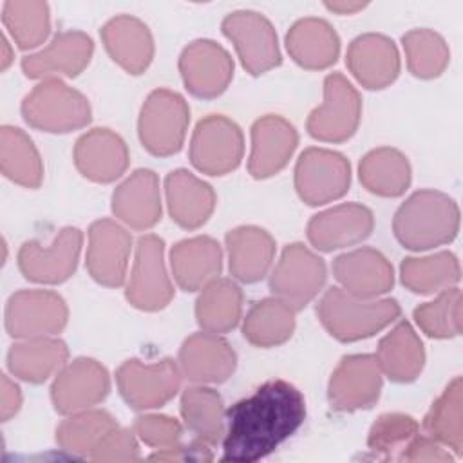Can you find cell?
I'll return each mask as SVG.
<instances>
[{"label": "cell", "instance_id": "obj_1", "mask_svg": "<svg viewBox=\"0 0 463 463\" xmlns=\"http://www.w3.org/2000/svg\"><path fill=\"white\" fill-rule=\"evenodd\" d=\"M300 391L284 380H269L226 411L222 461L251 463L273 452L304 421Z\"/></svg>", "mask_w": 463, "mask_h": 463}, {"label": "cell", "instance_id": "obj_2", "mask_svg": "<svg viewBox=\"0 0 463 463\" xmlns=\"http://www.w3.org/2000/svg\"><path fill=\"white\" fill-rule=\"evenodd\" d=\"M396 239L409 250H429L450 242L459 228L458 204L436 190L414 192L392 221Z\"/></svg>", "mask_w": 463, "mask_h": 463}, {"label": "cell", "instance_id": "obj_3", "mask_svg": "<svg viewBox=\"0 0 463 463\" xmlns=\"http://www.w3.org/2000/svg\"><path fill=\"white\" fill-rule=\"evenodd\" d=\"M322 326L342 342L373 336L400 315L394 298H360L342 288L326 291L317 306Z\"/></svg>", "mask_w": 463, "mask_h": 463}, {"label": "cell", "instance_id": "obj_4", "mask_svg": "<svg viewBox=\"0 0 463 463\" xmlns=\"http://www.w3.org/2000/svg\"><path fill=\"white\" fill-rule=\"evenodd\" d=\"M22 114L38 130L71 132L90 121V105L60 78H47L24 98Z\"/></svg>", "mask_w": 463, "mask_h": 463}, {"label": "cell", "instance_id": "obj_5", "mask_svg": "<svg viewBox=\"0 0 463 463\" xmlns=\"http://www.w3.org/2000/svg\"><path fill=\"white\" fill-rule=\"evenodd\" d=\"M190 121L184 98L168 89L148 94L139 114V139L154 156H172L181 150Z\"/></svg>", "mask_w": 463, "mask_h": 463}, {"label": "cell", "instance_id": "obj_6", "mask_svg": "<svg viewBox=\"0 0 463 463\" xmlns=\"http://www.w3.org/2000/svg\"><path fill=\"white\" fill-rule=\"evenodd\" d=\"M360 112L356 89L345 76L333 72L324 81V101L307 118V132L320 141L342 143L356 132Z\"/></svg>", "mask_w": 463, "mask_h": 463}, {"label": "cell", "instance_id": "obj_7", "mask_svg": "<svg viewBox=\"0 0 463 463\" xmlns=\"http://www.w3.org/2000/svg\"><path fill=\"white\" fill-rule=\"evenodd\" d=\"M242 152V132L232 119L212 114L197 123L190 143V161L199 172L224 175L239 166Z\"/></svg>", "mask_w": 463, "mask_h": 463}, {"label": "cell", "instance_id": "obj_8", "mask_svg": "<svg viewBox=\"0 0 463 463\" xmlns=\"http://www.w3.org/2000/svg\"><path fill=\"white\" fill-rule=\"evenodd\" d=\"M351 183L349 161L327 148H307L295 166V188L311 206L340 199Z\"/></svg>", "mask_w": 463, "mask_h": 463}, {"label": "cell", "instance_id": "obj_9", "mask_svg": "<svg viewBox=\"0 0 463 463\" xmlns=\"http://www.w3.org/2000/svg\"><path fill=\"white\" fill-rule=\"evenodd\" d=\"M326 282L324 260L300 242L284 248L269 279V288L277 298L295 311L309 304Z\"/></svg>", "mask_w": 463, "mask_h": 463}, {"label": "cell", "instance_id": "obj_10", "mask_svg": "<svg viewBox=\"0 0 463 463\" xmlns=\"http://www.w3.org/2000/svg\"><path fill=\"white\" fill-rule=\"evenodd\" d=\"M222 33L233 42L242 67L253 74L280 63L277 33L269 20L255 11H235L222 20Z\"/></svg>", "mask_w": 463, "mask_h": 463}, {"label": "cell", "instance_id": "obj_11", "mask_svg": "<svg viewBox=\"0 0 463 463\" xmlns=\"http://www.w3.org/2000/svg\"><path fill=\"white\" fill-rule=\"evenodd\" d=\"M163 239L154 233L143 235L136 246V259L127 286L128 302L143 311L163 309L174 297L163 259Z\"/></svg>", "mask_w": 463, "mask_h": 463}, {"label": "cell", "instance_id": "obj_12", "mask_svg": "<svg viewBox=\"0 0 463 463\" xmlns=\"http://www.w3.org/2000/svg\"><path fill=\"white\" fill-rule=\"evenodd\" d=\"M67 324V306L54 291L24 289L11 295L5 307V329L14 338H36L60 333Z\"/></svg>", "mask_w": 463, "mask_h": 463}, {"label": "cell", "instance_id": "obj_13", "mask_svg": "<svg viewBox=\"0 0 463 463\" xmlns=\"http://www.w3.org/2000/svg\"><path fill=\"white\" fill-rule=\"evenodd\" d=\"M118 387L125 402L134 409H154L175 396L181 385V371L174 360L156 364L127 360L116 373Z\"/></svg>", "mask_w": 463, "mask_h": 463}, {"label": "cell", "instance_id": "obj_14", "mask_svg": "<svg viewBox=\"0 0 463 463\" xmlns=\"http://www.w3.org/2000/svg\"><path fill=\"white\" fill-rule=\"evenodd\" d=\"M81 242V232L72 226L60 230L49 246H43L38 241H27L18 251L20 271L33 282H63L78 266Z\"/></svg>", "mask_w": 463, "mask_h": 463}, {"label": "cell", "instance_id": "obj_15", "mask_svg": "<svg viewBox=\"0 0 463 463\" xmlns=\"http://www.w3.org/2000/svg\"><path fill=\"white\" fill-rule=\"evenodd\" d=\"M382 391V371L376 356L373 354H351L331 374L327 396L329 403L336 411L351 412L358 409H371Z\"/></svg>", "mask_w": 463, "mask_h": 463}, {"label": "cell", "instance_id": "obj_16", "mask_svg": "<svg viewBox=\"0 0 463 463\" xmlns=\"http://www.w3.org/2000/svg\"><path fill=\"white\" fill-rule=\"evenodd\" d=\"M109 391L107 369L92 358H76L60 369L51 387V398L60 414H74L99 403Z\"/></svg>", "mask_w": 463, "mask_h": 463}, {"label": "cell", "instance_id": "obj_17", "mask_svg": "<svg viewBox=\"0 0 463 463\" xmlns=\"http://www.w3.org/2000/svg\"><path fill=\"white\" fill-rule=\"evenodd\" d=\"M179 71L186 89L197 98H215L233 78V60L212 40H195L184 47Z\"/></svg>", "mask_w": 463, "mask_h": 463}, {"label": "cell", "instance_id": "obj_18", "mask_svg": "<svg viewBox=\"0 0 463 463\" xmlns=\"http://www.w3.org/2000/svg\"><path fill=\"white\" fill-rule=\"evenodd\" d=\"M130 233L110 219H101L89 228L87 269L90 277L109 288L123 284L130 255Z\"/></svg>", "mask_w": 463, "mask_h": 463}, {"label": "cell", "instance_id": "obj_19", "mask_svg": "<svg viewBox=\"0 0 463 463\" xmlns=\"http://www.w3.org/2000/svg\"><path fill=\"white\" fill-rule=\"evenodd\" d=\"M92 51L90 36L81 31H63L45 49L25 56L22 69L27 78H74L89 65Z\"/></svg>", "mask_w": 463, "mask_h": 463}, {"label": "cell", "instance_id": "obj_20", "mask_svg": "<svg viewBox=\"0 0 463 463\" xmlns=\"http://www.w3.org/2000/svg\"><path fill=\"white\" fill-rule=\"evenodd\" d=\"M373 213L369 208L345 203L324 210L307 222V239L320 251H331L356 244L373 232Z\"/></svg>", "mask_w": 463, "mask_h": 463}, {"label": "cell", "instance_id": "obj_21", "mask_svg": "<svg viewBox=\"0 0 463 463\" xmlns=\"http://www.w3.org/2000/svg\"><path fill=\"white\" fill-rule=\"evenodd\" d=\"M298 143L295 127L280 116L268 114L251 127V154L248 170L255 179L280 172L293 156Z\"/></svg>", "mask_w": 463, "mask_h": 463}, {"label": "cell", "instance_id": "obj_22", "mask_svg": "<svg viewBox=\"0 0 463 463\" xmlns=\"http://www.w3.org/2000/svg\"><path fill=\"white\" fill-rule=\"evenodd\" d=\"M183 374L199 383H221L232 376L237 356L232 345L215 333H195L179 349Z\"/></svg>", "mask_w": 463, "mask_h": 463}, {"label": "cell", "instance_id": "obj_23", "mask_svg": "<svg viewBox=\"0 0 463 463\" xmlns=\"http://www.w3.org/2000/svg\"><path fill=\"white\" fill-rule=\"evenodd\" d=\"M333 273L345 291L360 298H376L394 284L391 262L373 248H360L336 257Z\"/></svg>", "mask_w": 463, "mask_h": 463}, {"label": "cell", "instance_id": "obj_24", "mask_svg": "<svg viewBox=\"0 0 463 463\" xmlns=\"http://www.w3.org/2000/svg\"><path fill=\"white\" fill-rule=\"evenodd\" d=\"M347 67L365 89H383L400 72V56L391 38L367 33L354 38L347 49Z\"/></svg>", "mask_w": 463, "mask_h": 463}, {"label": "cell", "instance_id": "obj_25", "mask_svg": "<svg viewBox=\"0 0 463 463\" xmlns=\"http://www.w3.org/2000/svg\"><path fill=\"white\" fill-rule=\"evenodd\" d=\"M76 168L94 183H110L128 166L125 141L109 128H92L74 146Z\"/></svg>", "mask_w": 463, "mask_h": 463}, {"label": "cell", "instance_id": "obj_26", "mask_svg": "<svg viewBox=\"0 0 463 463\" xmlns=\"http://www.w3.org/2000/svg\"><path fill=\"white\" fill-rule=\"evenodd\" d=\"M114 215L134 230H148L161 219L159 179L152 170L130 174L112 194Z\"/></svg>", "mask_w": 463, "mask_h": 463}, {"label": "cell", "instance_id": "obj_27", "mask_svg": "<svg viewBox=\"0 0 463 463\" xmlns=\"http://www.w3.org/2000/svg\"><path fill=\"white\" fill-rule=\"evenodd\" d=\"M101 40L110 58L130 74H141L152 61V34L141 20L130 14L109 20L101 27Z\"/></svg>", "mask_w": 463, "mask_h": 463}, {"label": "cell", "instance_id": "obj_28", "mask_svg": "<svg viewBox=\"0 0 463 463\" xmlns=\"http://www.w3.org/2000/svg\"><path fill=\"white\" fill-rule=\"evenodd\" d=\"M170 266L175 282L184 291H197L219 277L222 251L212 237L199 235L184 239L172 248Z\"/></svg>", "mask_w": 463, "mask_h": 463}, {"label": "cell", "instance_id": "obj_29", "mask_svg": "<svg viewBox=\"0 0 463 463\" xmlns=\"http://www.w3.org/2000/svg\"><path fill=\"white\" fill-rule=\"evenodd\" d=\"M166 203L172 219L186 228L195 230L203 226L213 212L215 194L212 186L188 170H174L165 181Z\"/></svg>", "mask_w": 463, "mask_h": 463}, {"label": "cell", "instance_id": "obj_30", "mask_svg": "<svg viewBox=\"0 0 463 463\" xmlns=\"http://www.w3.org/2000/svg\"><path fill=\"white\" fill-rule=\"evenodd\" d=\"M289 56L304 69H326L340 52V40L329 22L322 18H302L286 34Z\"/></svg>", "mask_w": 463, "mask_h": 463}, {"label": "cell", "instance_id": "obj_31", "mask_svg": "<svg viewBox=\"0 0 463 463\" xmlns=\"http://www.w3.org/2000/svg\"><path fill=\"white\" fill-rule=\"evenodd\" d=\"M230 271L242 282L260 280L273 260L275 241L259 226H239L226 233Z\"/></svg>", "mask_w": 463, "mask_h": 463}, {"label": "cell", "instance_id": "obj_32", "mask_svg": "<svg viewBox=\"0 0 463 463\" xmlns=\"http://www.w3.org/2000/svg\"><path fill=\"white\" fill-rule=\"evenodd\" d=\"M376 360L380 371L392 382H412L421 373L425 351L420 336L409 322H400L380 340Z\"/></svg>", "mask_w": 463, "mask_h": 463}, {"label": "cell", "instance_id": "obj_33", "mask_svg": "<svg viewBox=\"0 0 463 463\" xmlns=\"http://www.w3.org/2000/svg\"><path fill=\"white\" fill-rule=\"evenodd\" d=\"M67 356L69 349L58 338H24L9 349L7 365L14 376L40 383L60 371L65 365Z\"/></svg>", "mask_w": 463, "mask_h": 463}, {"label": "cell", "instance_id": "obj_34", "mask_svg": "<svg viewBox=\"0 0 463 463\" xmlns=\"http://www.w3.org/2000/svg\"><path fill=\"white\" fill-rule=\"evenodd\" d=\"M242 311V291L230 279H213L208 282L197 302V324L208 333H226L239 324Z\"/></svg>", "mask_w": 463, "mask_h": 463}, {"label": "cell", "instance_id": "obj_35", "mask_svg": "<svg viewBox=\"0 0 463 463\" xmlns=\"http://www.w3.org/2000/svg\"><path fill=\"white\" fill-rule=\"evenodd\" d=\"M358 175L369 192L383 197H398L409 188L411 166L400 150L382 146L362 157Z\"/></svg>", "mask_w": 463, "mask_h": 463}, {"label": "cell", "instance_id": "obj_36", "mask_svg": "<svg viewBox=\"0 0 463 463\" xmlns=\"http://www.w3.org/2000/svg\"><path fill=\"white\" fill-rule=\"evenodd\" d=\"M295 329V309L280 298H264L248 311L242 335L259 347H273L284 344Z\"/></svg>", "mask_w": 463, "mask_h": 463}, {"label": "cell", "instance_id": "obj_37", "mask_svg": "<svg viewBox=\"0 0 463 463\" xmlns=\"http://www.w3.org/2000/svg\"><path fill=\"white\" fill-rule=\"evenodd\" d=\"M181 414L195 439L213 445L224 436L226 412L217 391L203 385L184 389L181 396Z\"/></svg>", "mask_w": 463, "mask_h": 463}, {"label": "cell", "instance_id": "obj_38", "mask_svg": "<svg viewBox=\"0 0 463 463\" xmlns=\"http://www.w3.org/2000/svg\"><path fill=\"white\" fill-rule=\"evenodd\" d=\"M2 174L25 188H38L43 179V165L31 137L16 127H2L0 132Z\"/></svg>", "mask_w": 463, "mask_h": 463}, {"label": "cell", "instance_id": "obj_39", "mask_svg": "<svg viewBox=\"0 0 463 463\" xmlns=\"http://www.w3.org/2000/svg\"><path fill=\"white\" fill-rule=\"evenodd\" d=\"M402 282L414 293L429 295L459 280V264L450 251L427 257H407L400 266Z\"/></svg>", "mask_w": 463, "mask_h": 463}, {"label": "cell", "instance_id": "obj_40", "mask_svg": "<svg viewBox=\"0 0 463 463\" xmlns=\"http://www.w3.org/2000/svg\"><path fill=\"white\" fill-rule=\"evenodd\" d=\"M116 420L107 411H80L63 420L56 429L58 445L72 454L89 456L98 443L116 429Z\"/></svg>", "mask_w": 463, "mask_h": 463}, {"label": "cell", "instance_id": "obj_41", "mask_svg": "<svg viewBox=\"0 0 463 463\" xmlns=\"http://www.w3.org/2000/svg\"><path fill=\"white\" fill-rule=\"evenodd\" d=\"M461 378H454L443 394L432 403L425 416V430L432 439L449 445L456 454L463 452V423H461Z\"/></svg>", "mask_w": 463, "mask_h": 463}, {"label": "cell", "instance_id": "obj_42", "mask_svg": "<svg viewBox=\"0 0 463 463\" xmlns=\"http://www.w3.org/2000/svg\"><path fill=\"white\" fill-rule=\"evenodd\" d=\"M2 20L20 49L38 47L51 29L49 5L36 0L5 2Z\"/></svg>", "mask_w": 463, "mask_h": 463}, {"label": "cell", "instance_id": "obj_43", "mask_svg": "<svg viewBox=\"0 0 463 463\" xmlns=\"http://www.w3.org/2000/svg\"><path fill=\"white\" fill-rule=\"evenodd\" d=\"M409 71L418 78H436L449 65L445 40L430 29H412L402 38Z\"/></svg>", "mask_w": 463, "mask_h": 463}, {"label": "cell", "instance_id": "obj_44", "mask_svg": "<svg viewBox=\"0 0 463 463\" xmlns=\"http://www.w3.org/2000/svg\"><path fill=\"white\" fill-rule=\"evenodd\" d=\"M414 320L423 333L434 338H450L461 329V291L445 288L432 302L414 309Z\"/></svg>", "mask_w": 463, "mask_h": 463}, {"label": "cell", "instance_id": "obj_45", "mask_svg": "<svg viewBox=\"0 0 463 463\" xmlns=\"http://www.w3.org/2000/svg\"><path fill=\"white\" fill-rule=\"evenodd\" d=\"M418 434V423L407 414L389 412L382 414L371 427L367 445L374 454L383 458H394L396 452H403L409 441ZM402 456V454H400Z\"/></svg>", "mask_w": 463, "mask_h": 463}, {"label": "cell", "instance_id": "obj_46", "mask_svg": "<svg viewBox=\"0 0 463 463\" xmlns=\"http://www.w3.org/2000/svg\"><path fill=\"white\" fill-rule=\"evenodd\" d=\"M134 432L150 447L168 449L179 443L183 427L175 418L161 414L137 416L134 421Z\"/></svg>", "mask_w": 463, "mask_h": 463}, {"label": "cell", "instance_id": "obj_47", "mask_svg": "<svg viewBox=\"0 0 463 463\" xmlns=\"http://www.w3.org/2000/svg\"><path fill=\"white\" fill-rule=\"evenodd\" d=\"M94 461H136L139 459V447L128 429H112L98 447L89 454Z\"/></svg>", "mask_w": 463, "mask_h": 463}, {"label": "cell", "instance_id": "obj_48", "mask_svg": "<svg viewBox=\"0 0 463 463\" xmlns=\"http://www.w3.org/2000/svg\"><path fill=\"white\" fill-rule=\"evenodd\" d=\"M405 461H450L452 456L441 449L432 438L416 434L400 456Z\"/></svg>", "mask_w": 463, "mask_h": 463}, {"label": "cell", "instance_id": "obj_49", "mask_svg": "<svg viewBox=\"0 0 463 463\" xmlns=\"http://www.w3.org/2000/svg\"><path fill=\"white\" fill-rule=\"evenodd\" d=\"M150 459L156 461H210L212 452L208 449V443L201 439H194L188 445H174L168 449H161L156 454H150Z\"/></svg>", "mask_w": 463, "mask_h": 463}, {"label": "cell", "instance_id": "obj_50", "mask_svg": "<svg viewBox=\"0 0 463 463\" xmlns=\"http://www.w3.org/2000/svg\"><path fill=\"white\" fill-rule=\"evenodd\" d=\"M0 409H2V420H9L14 416L22 405V392L14 382H11L5 374H2V398H0Z\"/></svg>", "mask_w": 463, "mask_h": 463}, {"label": "cell", "instance_id": "obj_51", "mask_svg": "<svg viewBox=\"0 0 463 463\" xmlns=\"http://www.w3.org/2000/svg\"><path fill=\"white\" fill-rule=\"evenodd\" d=\"M326 7L338 14H353L360 9H364L365 4H362V2H326Z\"/></svg>", "mask_w": 463, "mask_h": 463}, {"label": "cell", "instance_id": "obj_52", "mask_svg": "<svg viewBox=\"0 0 463 463\" xmlns=\"http://www.w3.org/2000/svg\"><path fill=\"white\" fill-rule=\"evenodd\" d=\"M2 47H4V56H2V69H5L11 61V54H9V47H7V40L2 38Z\"/></svg>", "mask_w": 463, "mask_h": 463}]
</instances>
